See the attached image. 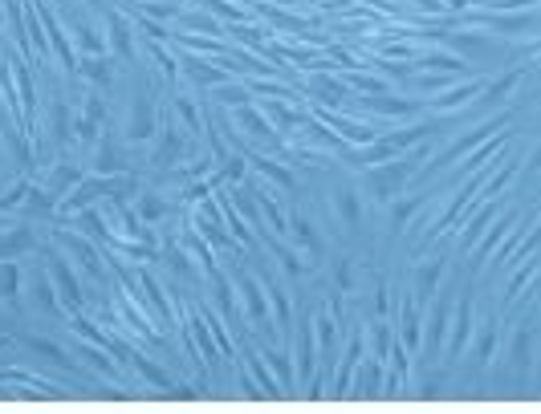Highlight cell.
<instances>
[{
  "label": "cell",
  "instance_id": "cell-1",
  "mask_svg": "<svg viewBox=\"0 0 541 414\" xmlns=\"http://www.w3.org/2000/svg\"><path fill=\"white\" fill-rule=\"evenodd\" d=\"M501 126H504V118H497V122H484V126H476V131L468 134V138H460V142H452V147H448V151L440 154V159H436V163H431V171H436V167H448L452 159H460V154L468 151V147H476V142H484L488 134H493V131H501Z\"/></svg>",
  "mask_w": 541,
  "mask_h": 414
},
{
  "label": "cell",
  "instance_id": "cell-2",
  "mask_svg": "<svg viewBox=\"0 0 541 414\" xmlns=\"http://www.w3.org/2000/svg\"><path fill=\"white\" fill-rule=\"evenodd\" d=\"M481 25H488V29H497V33H533L537 29V17H533V8L529 13H517V17H501V13H484V17H476Z\"/></svg>",
  "mask_w": 541,
  "mask_h": 414
},
{
  "label": "cell",
  "instance_id": "cell-3",
  "mask_svg": "<svg viewBox=\"0 0 541 414\" xmlns=\"http://www.w3.org/2000/svg\"><path fill=\"white\" fill-rule=\"evenodd\" d=\"M468 333H472V301L464 297L460 313H456V329H452V345H448V354H452V358H460V349L468 345Z\"/></svg>",
  "mask_w": 541,
  "mask_h": 414
},
{
  "label": "cell",
  "instance_id": "cell-4",
  "mask_svg": "<svg viewBox=\"0 0 541 414\" xmlns=\"http://www.w3.org/2000/svg\"><path fill=\"white\" fill-rule=\"evenodd\" d=\"M403 175H407V167H386V171H379V175H374V195H379V199H386L391 191L403 183Z\"/></svg>",
  "mask_w": 541,
  "mask_h": 414
},
{
  "label": "cell",
  "instance_id": "cell-5",
  "mask_svg": "<svg viewBox=\"0 0 541 414\" xmlns=\"http://www.w3.org/2000/svg\"><path fill=\"white\" fill-rule=\"evenodd\" d=\"M440 272H444V260H431L427 268H419V276H415V293L427 301V293H436V281H440Z\"/></svg>",
  "mask_w": 541,
  "mask_h": 414
},
{
  "label": "cell",
  "instance_id": "cell-6",
  "mask_svg": "<svg viewBox=\"0 0 541 414\" xmlns=\"http://www.w3.org/2000/svg\"><path fill=\"white\" fill-rule=\"evenodd\" d=\"M476 94H481V81H468L460 90H448L444 98H436V106H440V110H452V106H464L468 98H476Z\"/></svg>",
  "mask_w": 541,
  "mask_h": 414
},
{
  "label": "cell",
  "instance_id": "cell-7",
  "mask_svg": "<svg viewBox=\"0 0 541 414\" xmlns=\"http://www.w3.org/2000/svg\"><path fill=\"white\" fill-rule=\"evenodd\" d=\"M513 361H517L521 370L533 361V329H521V333H517V341H513Z\"/></svg>",
  "mask_w": 541,
  "mask_h": 414
},
{
  "label": "cell",
  "instance_id": "cell-8",
  "mask_svg": "<svg viewBox=\"0 0 541 414\" xmlns=\"http://www.w3.org/2000/svg\"><path fill=\"white\" fill-rule=\"evenodd\" d=\"M452 49H460V53H484V49H488V37H481V33H456V37H452Z\"/></svg>",
  "mask_w": 541,
  "mask_h": 414
},
{
  "label": "cell",
  "instance_id": "cell-9",
  "mask_svg": "<svg viewBox=\"0 0 541 414\" xmlns=\"http://www.w3.org/2000/svg\"><path fill=\"white\" fill-rule=\"evenodd\" d=\"M419 65H431V69H460V74H468L464 57H452V53H427Z\"/></svg>",
  "mask_w": 541,
  "mask_h": 414
},
{
  "label": "cell",
  "instance_id": "cell-10",
  "mask_svg": "<svg viewBox=\"0 0 541 414\" xmlns=\"http://www.w3.org/2000/svg\"><path fill=\"white\" fill-rule=\"evenodd\" d=\"M493 349H497V325L488 321V325H484V333H481V345H476V366H484Z\"/></svg>",
  "mask_w": 541,
  "mask_h": 414
},
{
  "label": "cell",
  "instance_id": "cell-11",
  "mask_svg": "<svg viewBox=\"0 0 541 414\" xmlns=\"http://www.w3.org/2000/svg\"><path fill=\"white\" fill-rule=\"evenodd\" d=\"M517 81H521V69H517V74H509V77H501V81H493V86H488V98H484V102H504V94H509V90H513Z\"/></svg>",
  "mask_w": 541,
  "mask_h": 414
},
{
  "label": "cell",
  "instance_id": "cell-12",
  "mask_svg": "<svg viewBox=\"0 0 541 414\" xmlns=\"http://www.w3.org/2000/svg\"><path fill=\"white\" fill-rule=\"evenodd\" d=\"M509 224H513V215H504L501 224H497V227H493V232H488V240H484V244L476 248V264H481L484 256H488V252H493V244H497V240H501V236H504V227H509Z\"/></svg>",
  "mask_w": 541,
  "mask_h": 414
},
{
  "label": "cell",
  "instance_id": "cell-13",
  "mask_svg": "<svg viewBox=\"0 0 541 414\" xmlns=\"http://www.w3.org/2000/svg\"><path fill=\"white\" fill-rule=\"evenodd\" d=\"M403 338L415 345L419 341V321H415V305H407V325H403Z\"/></svg>",
  "mask_w": 541,
  "mask_h": 414
},
{
  "label": "cell",
  "instance_id": "cell-14",
  "mask_svg": "<svg viewBox=\"0 0 541 414\" xmlns=\"http://www.w3.org/2000/svg\"><path fill=\"white\" fill-rule=\"evenodd\" d=\"M245 293H249V305H252V317L261 321V317H265V301H261V293H256V284H249V281H245Z\"/></svg>",
  "mask_w": 541,
  "mask_h": 414
},
{
  "label": "cell",
  "instance_id": "cell-15",
  "mask_svg": "<svg viewBox=\"0 0 541 414\" xmlns=\"http://www.w3.org/2000/svg\"><path fill=\"white\" fill-rule=\"evenodd\" d=\"M488 215H493V207H484L481 215H476V224H472V227H468V232H464V244H472V240H476V232H481V227H484V220H488Z\"/></svg>",
  "mask_w": 541,
  "mask_h": 414
},
{
  "label": "cell",
  "instance_id": "cell-16",
  "mask_svg": "<svg viewBox=\"0 0 541 414\" xmlns=\"http://www.w3.org/2000/svg\"><path fill=\"white\" fill-rule=\"evenodd\" d=\"M444 305H436V325H431V345H436V341H440V333H444Z\"/></svg>",
  "mask_w": 541,
  "mask_h": 414
},
{
  "label": "cell",
  "instance_id": "cell-17",
  "mask_svg": "<svg viewBox=\"0 0 541 414\" xmlns=\"http://www.w3.org/2000/svg\"><path fill=\"white\" fill-rule=\"evenodd\" d=\"M374 382H379V374H374V366H367V370L358 374V386H363V390H374Z\"/></svg>",
  "mask_w": 541,
  "mask_h": 414
},
{
  "label": "cell",
  "instance_id": "cell-18",
  "mask_svg": "<svg viewBox=\"0 0 541 414\" xmlns=\"http://www.w3.org/2000/svg\"><path fill=\"white\" fill-rule=\"evenodd\" d=\"M411 211H415V199H411V203H403V207H395V227H403Z\"/></svg>",
  "mask_w": 541,
  "mask_h": 414
}]
</instances>
